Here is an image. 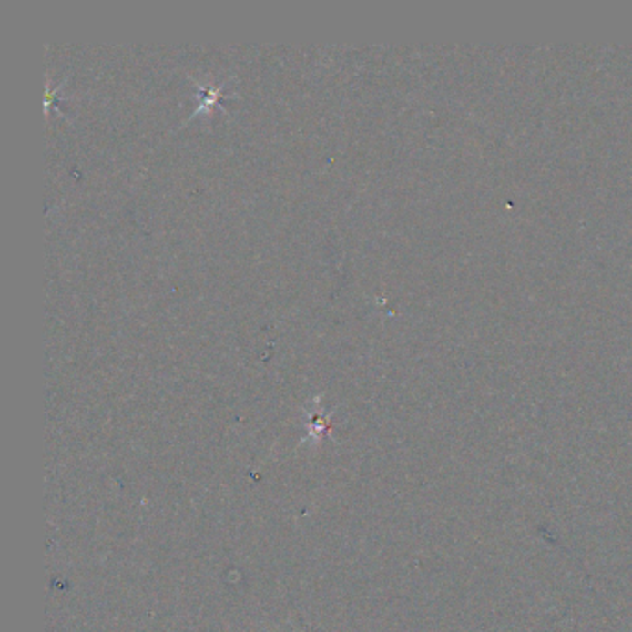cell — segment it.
<instances>
[{
    "instance_id": "obj_1",
    "label": "cell",
    "mask_w": 632,
    "mask_h": 632,
    "mask_svg": "<svg viewBox=\"0 0 632 632\" xmlns=\"http://www.w3.org/2000/svg\"><path fill=\"white\" fill-rule=\"evenodd\" d=\"M219 95H221V91H219V87H214V86H204V87H200V108L199 110H209V108H212L214 107V104L218 102V98H219Z\"/></svg>"
}]
</instances>
